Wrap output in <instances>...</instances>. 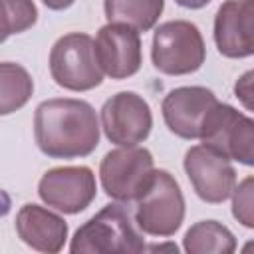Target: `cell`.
I'll list each match as a JSON object with an SVG mask.
<instances>
[{
	"label": "cell",
	"mask_w": 254,
	"mask_h": 254,
	"mask_svg": "<svg viewBox=\"0 0 254 254\" xmlns=\"http://www.w3.org/2000/svg\"><path fill=\"white\" fill-rule=\"evenodd\" d=\"M42 2H44V6L50 8V10H65V8H69L75 0H42Z\"/></svg>",
	"instance_id": "obj_21"
},
{
	"label": "cell",
	"mask_w": 254,
	"mask_h": 254,
	"mask_svg": "<svg viewBox=\"0 0 254 254\" xmlns=\"http://www.w3.org/2000/svg\"><path fill=\"white\" fill-rule=\"evenodd\" d=\"M16 232L30 248L56 254L67 240V222L50 208L28 202L16 214Z\"/></svg>",
	"instance_id": "obj_14"
},
{
	"label": "cell",
	"mask_w": 254,
	"mask_h": 254,
	"mask_svg": "<svg viewBox=\"0 0 254 254\" xmlns=\"http://www.w3.org/2000/svg\"><path fill=\"white\" fill-rule=\"evenodd\" d=\"M135 224L141 232L167 238L185 220V196L177 179L165 169H153L145 189L135 198Z\"/></svg>",
	"instance_id": "obj_3"
},
{
	"label": "cell",
	"mask_w": 254,
	"mask_h": 254,
	"mask_svg": "<svg viewBox=\"0 0 254 254\" xmlns=\"http://www.w3.org/2000/svg\"><path fill=\"white\" fill-rule=\"evenodd\" d=\"M175 2L189 10H198V8H204L206 4H210V0H175Z\"/></svg>",
	"instance_id": "obj_22"
},
{
	"label": "cell",
	"mask_w": 254,
	"mask_h": 254,
	"mask_svg": "<svg viewBox=\"0 0 254 254\" xmlns=\"http://www.w3.org/2000/svg\"><path fill=\"white\" fill-rule=\"evenodd\" d=\"M38 194L50 208L64 214H77L95 200V175L83 165L50 169L38 183Z\"/></svg>",
	"instance_id": "obj_9"
},
{
	"label": "cell",
	"mask_w": 254,
	"mask_h": 254,
	"mask_svg": "<svg viewBox=\"0 0 254 254\" xmlns=\"http://www.w3.org/2000/svg\"><path fill=\"white\" fill-rule=\"evenodd\" d=\"M198 139L204 147L240 165H254V121L228 103L216 101L202 119Z\"/></svg>",
	"instance_id": "obj_5"
},
{
	"label": "cell",
	"mask_w": 254,
	"mask_h": 254,
	"mask_svg": "<svg viewBox=\"0 0 254 254\" xmlns=\"http://www.w3.org/2000/svg\"><path fill=\"white\" fill-rule=\"evenodd\" d=\"M36 22L38 8L34 0H0V44L30 30Z\"/></svg>",
	"instance_id": "obj_18"
},
{
	"label": "cell",
	"mask_w": 254,
	"mask_h": 254,
	"mask_svg": "<svg viewBox=\"0 0 254 254\" xmlns=\"http://www.w3.org/2000/svg\"><path fill=\"white\" fill-rule=\"evenodd\" d=\"M34 93V79L28 69L14 62H0V115L22 109Z\"/></svg>",
	"instance_id": "obj_17"
},
{
	"label": "cell",
	"mask_w": 254,
	"mask_h": 254,
	"mask_svg": "<svg viewBox=\"0 0 254 254\" xmlns=\"http://www.w3.org/2000/svg\"><path fill=\"white\" fill-rule=\"evenodd\" d=\"M34 139L50 159L87 157L99 145L97 113L83 99H46L34 113Z\"/></svg>",
	"instance_id": "obj_1"
},
{
	"label": "cell",
	"mask_w": 254,
	"mask_h": 254,
	"mask_svg": "<svg viewBox=\"0 0 254 254\" xmlns=\"http://www.w3.org/2000/svg\"><path fill=\"white\" fill-rule=\"evenodd\" d=\"M236 97L242 101V105L250 111L252 109V71H246L234 85Z\"/></svg>",
	"instance_id": "obj_20"
},
{
	"label": "cell",
	"mask_w": 254,
	"mask_h": 254,
	"mask_svg": "<svg viewBox=\"0 0 254 254\" xmlns=\"http://www.w3.org/2000/svg\"><path fill=\"white\" fill-rule=\"evenodd\" d=\"M93 48L103 75L111 79H127L141 69V36L131 26L107 22L99 28Z\"/></svg>",
	"instance_id": "obj_11"
},
{
	"label": "cell",
	"mask_w": 254,
	"mask_h": 254,
	"mask_svg": "<svg viewBox=\"0 0 254 254\" xmlns=\"http://www.w3.org/2000/svg\"><path fill=\"white\" fill-rule=\"evenodd\" d=\"M48 64L52 79L69 91H89L103 81L93 38L83 32H69L62 36L52 46Z\"/></svg>",
	"instance_id": "obj_6"
},
{
	"label": "cell",
	"mask_w": 254,
	"mask_h": 254,
	"mask_svg": "<svg viewBox=\"0 0 254 254\" xmlns=\"http://www.w3.org/2000/svg\"><path fill=\"white\" fill-rule=\"evenodd\" d=\"M151 60L155 69L167 75L194 73L206 60L204 38L189 20L163 22L153 34Z\"/></svg>",
	"instance_id": "obj_4"
},
{
	"label": "cell",
	"mask_w": 254,
	"mask_h": 254,
	"mask_svg": "<svg viewBox=\"0 0 254 254\" xmlns=\"http://www.w3.org/2000/svg\"><path fill=\"white\" fill-rule=\"evenodd\" d=\"M230 196H232L234 218L242 226L254 228V181H252V177H246L242 183L234 185Z\"/></svg>",
	"instance_id": "obj_19"
},
{
	"label": "cell",
	"mask_w": 254,
	"mask_h": 254,
	"mask_svg": "<svg viewBox=\"0 0 254 254\" xmlns=\"http://www.w3.org/2000/svg\"><path fill=\"white\" fill-rule=\"evenodd\" d=\"M155 161L149 149L129 145L109 151L99 165V181L105 194L117 202L135 200L145 189Z\"/></svg>",
	"instance_id": "obj_7"
},
{
	"label": "cell",
	"mask_w": 254,
	"mask_h": 254,
	"mask_svg": "<svg viewBox=\"0 0 254 254\" xmlns=\"http://www.w3.org/2000/svg\"><path fill=\"white\" fill-rule=\"evenodd\" d=\"M145 250L143 234L137 230L129 206L123 202L105 204L75 230L69 242L71 254H139Z\"/></svg>",
	"instance_id": "obj_2"
},
{
	"label": "cell",
	"mask_w": 254,
	"mask_h": 254,
	"mask_svg": "<svg viewBox=\"0 0 254 254\" xmlns=\"http://www.w3.org/2000/svg\"><path fill=\"white\" fill-rule=\"evenodd\" d=\"M214 44L224 58L242 60L254 54L252 0H226L214 16Z\"/></svg>",
	"instance_id": "obj_13"
},
{
	"label": "cell",
	"mask_w": 254,
	"mask_h": 254,
	"mask_svg": "<svg viewBox=\"0 0 254 254\" xmlns=\"http://www.w3.org/2000/svg\"><path fill=\"white\" fill-rule=\"evenodd\" d=\"M183 248L189 254H230L236 250V238L218 220H198L187 230Z\"/></svg>",
	"instance_id": "obj_16"
},
{
	"label": "cell",
	"mask_w": 254,
	"mask_h": 254,
	"mask_svg": "<svg viewBox=\"0 0 254 254\" xmlns=\"http://www.w3.org/2000/svg\"><path fill=\"white\" fill-rule=\"evenodd\" d=\"M216 101V95L202 85L175 87L161 103L165 125L181 139H198L202 119Z\"/></svg>",
	"instance_id": "obj_12"
},
{
	"label": "cell",
	"mask_w": 254,
	"mask_h": 254,
	"mask_svg": "<svg viewBox=\"0 0 254 254\" xmlns=\"http://www.w3.org/2000/svg\"><path fill=\"white\" fill-rule=\"evenodd\" d=\"M101 129L105 137L119 145H139L153 129V113L149 103L135 91H119L101 107Z\"/></svg>",
	"instance_id": "obj_8"
},
{
	"label": "cell",
	"mask_w": 254,
	"mask_h": 254,
	"mask_svg": "<svg viewBox=\"0 0 254 254\" xmlns=\"http://www.w3.org/2000/svg\"><path fill=\"white\" fill-rule=\"evenodd\" d=\"M183 167L200 200L220 204L230 198L236 185V171L230 159L204 145H194L185 153Z\"/></svg>",
	"instance_id": "obj_10"
},
{
	"label": "cell",
	"mask_w": 254,
	"mask_h": 254,
	"mask_svg": "<svg viewBox=\"0 0 254 254\" xmlns=\"http://www.w3.org/2000/svg\"><path fill=\"white\" fill-rule=\"evenodd\" d=\"M165 0H103L105 18L115 24H125L137 32H149L159 22Z\"/></svg>",
	"instance_id": "obj_15"
}]
</instances>
